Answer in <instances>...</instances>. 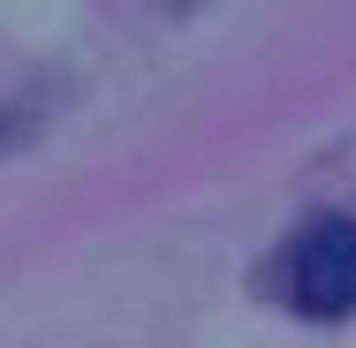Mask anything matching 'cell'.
<instances>
[{"label": "cell", "mask_w": 356, "mask_h": 348, "mask_svg": "<svg viewBox=\"0 0 356 348\" xmlns=\"http://www.w3.org/2000/svg\"><path fill=\"white\" fill-rule=\"evenodd\" d=\"M281 295L303 318H349L356 310V219L326 212L311 227H296L281 250Z\"/></svg>", "instance_id": "obj_1"}, {"label": "cell", "mask_w": 356, "mask_h": 348, "mask_svg": "<svg viewBox=\"0 0 356 348\" xmlns=\"http://www.w3.org/2000/svg\"><path fill=\"white\" fill-rule=\"evenodd\" d=\"M15 137H31V122H8V114H0V151H8Z\"/></svg>", "instance_id": "obj_2"}]
</instances>
